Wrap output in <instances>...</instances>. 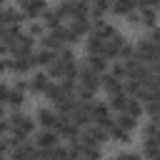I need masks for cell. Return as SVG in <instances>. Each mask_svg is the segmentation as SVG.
Here are the masks:
<instances>
[{
  "label": "cell",
  "instance_id": "obj_13",
  "mask_svg": "<svg viewBox=\"0 0 160 160\" xmlns=\"http://www.w3.org/2000/svg\"><path fill=\"white\" fill-rule=\"evenodd\" d=\"M32 60H35V68L40 65V68H50L55 60H58V55L52 52V50H35V55H32Z\"/></svg>",
  "mask_w": 160,
  "mask_h": 160
},
{
  "label": "cell",
  "instance_id": "obj_33",
  "mask_svg": "<svg viewBox=\"0 0 160 160\" xmlns=\"http://www.w3.org/2000/svg\"><path fill=\"white\" fill-rule=\"evenodd\" d=\"M160 138V128L155 125V122H150L148 128H145V140H158Z\"/></svg>",
  "mask_w": 160,
  "mask_h": 160
},
{
  "label": "cell",
  "instance_id": "obj_10",
  "mask_svg": "<svg viewBox=\"0 0 160 160\" xmlns=\"http://www.w3.org/2000/svg\"><path fill=\"white\" fill-rule=\"evenodd\" d=\"M125 42H128V40H125L122 35H115L112 40H108V42H105V52H102V55H105L108 60L120 58V50H122V45H125Z\"/></svg>",
  "mask_w": 160,
  "mask_h": 160
},
{
  "label": "cell",
  "instance_id": "obj_16",
  "mask_svg": "<svg viewBox=\"0 0 160 160\" xmlns=\"http://www.w3.org/2000/svg\"><path fill=\"white\" fill-rule=\"evenodd\" d=\"M110 10H112L115 15H132V12L138 10V5H135V2H130V0H118V2H112V5H110Z\"/></svg>",
  "mask_w": 160,
  "mask_h": 160
},
{
  "label": "cell",
  "instance_id": "obj_14",
  "mask_svg": "<svg viewBox=\"0 0 160 160\" xmlns=\"http://www.w3.org/2000/svg\"><path fill=\"white\" fill-rule=\"evenodd\" d=\"M88 68L92 72H98V75H105V70L110 68V62H108L105 55H88Z\"/></svg>",
  "mask_w": 160,
  "mask_h": 160
},
{
  "label": "cell",
  "instance_id": "obj_18",
  "mask_svg": "<svg viewBox=\"0 0 160 160\" xmlns=\"http://www.w3.org/2000/svg\"><path fill=\"white\" fill-rule=\"evenodd\" d=\"M82 135H85V138H90V140H92V142H95L98 148H100V145H102V142L108 140V130H102V128H98V125L88 128V130H85Z\"/></svg>",
  "mask_w": 160,
  "mask_h": 160
},
{
  "label": "cell",
  "instance_id": "obj_30",
  "mask_svg": "<svg viewBox=\"0 0 160 160\" xmlns=\"http://www.w3.org/2000/svg\"><path fill=\"white\" fill-rule=\"evenodd\" d=\"M145 90H148L150 95L160 92V75H150V78L145 80Z\"/></svg>",
  "mask_w": 160,
  "mask_h": 160
},
{
  "label": "cell",
  "instance_id": "obj_32",
  "mask_svg": "<svg viewBox=\"0 0 160 160\" xmlns=\"http://www.w3.org/2000/svg\"><path fill=\"white\" fill-rule=\"evenodd\" d=\"M145 155H148V160L155 158V155H160V145H158V140H145Z\"/></svg>",
  "mask_w": 160,
  "mask_h": 160
},
{
  "label": "cell",
  "instance_id": "obj_12",
  "mask_svg": "<svg viewBox=\"0 0 160 160\" xmlns=\"http://www.w3.org/2000/svg\"><path fill=\"white\" fill-rule=\"evenodd\" d=\"M50 85H52V80L48 78V72H35L30 80V90H35V92H48Z\"/></svg>",
  "mask_w": 160,
  "mask_h": 160
},
{
  "label": "cell",
  "instance_id": "obj_31",
  "mask_svg": "<svg viewBox=\"0 0 160 160\" xmlns=\"http://www.w3.org/2000/svg\"><path fill=\"white\" fill-rule=\"evenodd\" d=\"M108 135H110L112 140H120V142H128V140H130V132H128V130H122V128H118V125H115Z\"/></svg>",
  "mask_w": 160,
  "mask_h": 160
},
{
  "label": "cell",
  "instance_id": "obj_8",
  "mask_svg": "<svg viewBox=\"0 0 160 160\" xmlns=\"http://www.w3.org/2000/svg\"><path fill=\"white\" fill-rule=\"evenodd\" d=\"M35 152H38V145H32V142L28 140V142L15 145L10 155H12V160H32V158H35Z\"/></svg>",
  "mask_w": 160,
  "mask_h": 160
},
{
  "label": "cell",
  "instance_id": "obj_4",
  "mask_svg": "<svg viewBox=\"0 0 160 160\" xmlns=\"http://www.w3.org/2000/svg\"><path fill=\"white\" fill-rule=\"evenodd\" d=\"M80 88H82V90H90V92H95L98 88H102V75L92 72L88 65H85V68H80Z\"/></svg>",
  "mask_w": 160,
  "mask_h": 160
},
{
  "label": "cell",
  "instance_id": "obj_7",
  "mask_svg": "<svg viewBox=\"0 0 160 160\" xmlns=\"http://www.w3.org/2000/svg\"><path fill=\"white\" fill-rule=\"evenodd\" d=\"M38 120H40L42 130H55L58 122H60V115H58L55 110H50V108H40V110H38Z\"/></svg>",
  "mask_w": 160,
  "mask_h": 160
},
{
  "label": "cell",
  "instance_id": "obj_34",
  "mask_svg": "<svg viewBox=\"0 0 160 160\" xmlns=\"http://www.w3.org/2000/svg\"><path fill=\"white\" fill-rule=\"evenodd\" d=\"M145 110H148V112L155 118V115H160V102H155V100H148V102H145Z\"/></svg>",
  "mask_w": 160,
  "mask_h": 160
},
{
  "label": "cell",
  "instance_id": "obj_41",
  "mask_svg": "<svg viewBox=\"0 0 160 160\" xmlns=\"http://www.w3.org/2000/svg\"><path fill=\"white\" fill-rule=\"evenodd\" d=\"M5 52H10V50H8V45H5V42H2V40H0V58H2V55H5Z\"/></svg>",
  "mask_w": 160,
  "mask_h": 160
},
{
  "label": "cell",
  "instance_id": "obj_27",
  "mask_svg": "<svg viewBox=\"0 0 160 160\" xmlns=\"http://www.w3.org/2000/svg\"><path fill=\"white\" fill-rule=\"evenodd\" d=\"M115 125H118V128H122V130H128V132H130V130H132V128H135V120H132V118H130V115H125V112H120V115H118V118H115Z\"/></svg>",
  "mask_w": 160,
  "mask_h": 160
},
{
  "label": "cell",
  "instance_id": "obj_25",
  "mask_svg": "<svg viewBox=\"0 0 160 160\" xmlns=\"http://www.w3.org/2000/svg\"><path fill=\"white\" fill-rule=\"evenodd\" d=\"M22 100H25V92H20V90H15V88H12V90H10V98H8V105L12 108V112L22 105Z\"/></svg>",
  "mask_w": 160,
  "mask_h": 160
},
{
  "label": "cell",
  "instance_id": "obj_39",
  "mask_svg": "<svg viewBox=\"0 0 160 160\" xmlns=\"http://www.w3.org/2000/svg\"><path fill=\"white\" fill-rule=\"evenodd\" d=\"M112 160H140V158L132 155V152H125V155H118V158H112Z\"/></svg>",
  "mask_w": 160,
  "mask_h": 160
},
{
  "label": "cell",
  "instance_id": "obj_40",
  "mask_svg": "<svg viewBox=\"0 0 160 160\" xmlns=\"http://www.w3.org/2000/svg\"><path fill=\"white\" fill-rule=\"evenodd\" d=\"M150 72H152V75H160V58H158V60L150 65Z\"/></svg>",
  "mask_w": 160,
  "mask_h": 160
},
{
  "label": "cell",
  "instance_id": "obj_11",
  "mask_svg": "<svg viewBox=\"0 0 160 160\" xmlns=\"http://www.w3.org/2000/svg\"><path fill=\"white\" fill-rule=\"evenodd\" d=\"M70 32L75 35V38H80V35H88L90 30H92V20L90 18H75V20H70Z\"/></svg>",
  "mask_w": 160,
  "mask_h": 160
},
{
  "label": "cell",
  "instance_id": "obj_9",
  "mask_svg": "<svg viewBox=\"0 0 160 160\" xmlns=\"http://www.w3.org/2000/svg\"><path fill=\"white\" fill-rule=\"evenodd\" d=\"M18 8H20V12H22V15H28V18H38L40 12H45V10H48L42 0H22Z\"/></svg>",
  "mask_w": 160,
  "mask_h": 160
},
{
  "label": "cell",
  "instance_id": "obj_1",
  "mask_svg": "<svg viewBox=\"0 0 160 160\" xmlns=\"http://www.w3.org/2000/svg\"><path fill=\"white\" fill-rule=\"evenodd\" d=\"M8 122H10V138H12L15 142H28L30 132L35 130V122H32V120H30L28 115H22L20 110L10 112Z\"/></svg>",
  "mask_w": 160,
  "mask_h": 160
},
{
  "label": "cell",
  "instance_id": "obj_45",
  "mask_svg": "<svg viewBox=\"0 0 160 160\" xmlns=\"http://www.w3.org/2000/svg\"><path fill=\"white\" fill-rule=\"evenodd\" d=\"M68 160H80V158H75V155H68Z\"/></svg>",
  "mask_w": 160,
  "mask_h": 160
},
{
  "label": "cell",
  "instance_id": "obj_43",
  "mask_svg": "<svg viewBox=\"0 0 160 160\" xmlns=\"http://www.w3.org/2000/svg\"><path fill=\"white\" fill-rule=\"evenodd\" d=\"M0 120H5V105H0Z\"/></svg>",
  "mask_w": 160,
  "mask_h": 160
},
{
  "label": "cell",
  "instance_id": "obj_26",
  "mask_svg": "<svg viewBox=\"0 0 160 160\" xmlns=\"http://www.w3.org/2000/svg\"><path fill=\"white\" fill-rule=\"evenodd\" d=\"M110 75H112L115 80H128V72H125V65H122L120 60H115V62L110 65Z\"/></svg>",
  "mask_w": 160,
  "mask_h": 160
},
{
  "label": "cell",
  "instance_id": "obj_15",
  "mask_svg": "<svg viewBox=\"0 0 160 160\" xmlns=\"http://www.w3.org/2000/svg\"><path fill=\"white\" fill-rule=\"evenodd\" d=\"M102 90H105L110 98H112V95H118V92H125V90H122V80H115L110 72H105V75H102Z\"/></svg>",
  "mask_w": 160,
  "mask_h": 160
},
{
  "label": "cell",
  "instance_id": "obj_35",
  "mask_svg": "<svg viewBox=\"0 0 160 160\" xmlns=\"http://www.w3.org/2000/svg\"><path fill=\"white\" fill-rule=\"evenodd\" d=\"M28 35H30V38H38V35H42V25H40V22H30V30H28Z\"/></svg>",
  "mask_w": 160,
  "mask_h": 160
},
{
  "label": "cell",
  "instance_id": "obj_22",
  "mask_svg": "<svg viewBox=\"0 0 160 160\" xmlns=\"http://www.w3.org/2000/svg\"><path fill=\"white\" fill-rule=\"evenodd\" d=\"M55 55H58V60L62 62V68H70V65H75V52H72L68 45H62V48H60Z\"/></svg>",
  "mask_w": 160,
  "mask_h": 160
},
{
  "label": "cell",
  "instance_id": "obj_29",
  "mask_svg": "<svg viewBox=\"0 0 160 160\" xmlns=\"http://www.w3.org/2000/svg\"><path fill=\"white\" fill-rule=\"evenodd\" d=\"M62 75H65V68H62V62H60V60H55V62L48 68V78H50V80H55V78H60V80H62Z\"/></svg>",
  "mask_w": 160,
  "mask_h": 160
},
{
  "label": "cell",
  "instance_id": "obj_48",
  "mask_svg": "<svg viewBox=\"0 0 160 160\" xmlns=\"http://www.w3.org/2000/svg\"><path fill=\"white\" fill-rule=\"evenodd\" d=\"M0 160H5V158H2V155H0Z\"/></svg>",
  "mask_w": 160,
  "mask_h": 160
},
{
  "label": "cell",
  "instance_id": "obj_24",
  "mask_svg": "<svg viewBox=\"0 0 160 160\" xmlns=\"http://www.w3.org/2000/svg\"><path fill=\"white\" fill-rule=\"evenodd\" d=\"M142 112H145V105H142L140 100H130V102H128V110H125V115H130V118L135 120V118H140Z\"/></svg>",
  "mask_w": 160,
  "mask_h": 160
},
{
  "label": "cell",
  "instance_id": "obj_46",
  "mask_svg": "<svg viewBox=\"0 0 160 160\" xmlns=\"http://www.w3.org/2000/svg\"><path fill=\"white\" fill-rule=\"evenodd\" d=\"M150 160H160V155H155V158H150Z\"/></svg>",
  "mask_w": 160,
  "mask_h": 160
},
{
  "label": "cell",
  "instance_id": "obj_17",
  "mask_svg": "<svg viewBox=\"0 0 160 160\" xmlns=\"http://www.w3.org/2000/svg\"><path fill=\"white\" fill-rule=\"evenodd\" d=\"M88 52H90V55H102V52H105V40H102L100 35L90 32V38H88Z\"/></svg>",
  "mask_w": 160,
  "mask_h": 160
},
{
  "label": "cell",
  "instance_id": "obj_38",
  "mask_svg": "<svg viewBox=\"0 0 160 160\" xmlns=\"http://www.w3.org/2000/svg\"><path fill=\"white\" fill-rule=\"evenodd\" d=\"M8 132H10V122L8 120H0V138H5Z\"/></svg>",
  "mask_w": 160,
  "mask_h": 160
},
{
  "label": "cell",
  "instance_id": "obj_2",
  "mask_svg": "<svg viewBox=\"0 0 160 160\" xmlns=\"http://www.w3.org/2000/svg\"><path fill=\"white\" fill-rule=\"evenodd\" d=\"M12 58H32L35 55V38H30L28 32H22L12 45H10Z\"/></svg>",
  "mask_w": 160,
  "mask_h": 160
},
{
  "label": "cell",
  "instance_id": "obj_23",
  "mask_svg": "<svg viewBox=\"0 0 160 160\" xmlns=\"http://www.w3.org/2000/svg\"><path fill=\"white\" fill-rule=\"evenodd\" d=\"M110 10V5L105 2V0H98V2H92L90 5V18L92 20H102V15Z\"/></svg>",
  "mask_w": 160,
  "mask_h": 160
},
{
  "label": "cell",
  "instance_id": "obj_28",
  "mask_svg": "<svg viewBox=\"0 0 160 160\" xmlns=\"http://www.w3.org/2000/svg\"><path fill=\"white\" fill-rule=\"evenodd\" d=\"M55 12H58V18L60 20H65V18H70L72 20V2H60L58 8H52Z\"/></svg>",
  "mask_w": 160,
  "mask_h": 160
},
{
  "label": "cell",
  "instance_id": "obj_5",
  "mask_svg": "<svg viewBox=\"0 0 160 160\" xmlns=\"http://www.w3.org/2000/svg\"><path fill=\"white\" fill-rule=\"evenodd\" d=\"M55 132H58L60 138H65L68 142H70V140H75V138H80V128H78L70 118H62V115H60V122H58Z\"/></svg>",
  "mask_w": 160,
  "mask_h": 160
},
{
  "label": "cell",
  "instance_id": "obj_3",
  "mask_svg": "<svg viewBox=\"0 0 160 160\" xmlns=\"http://www.w3.org/2000/svg\"><path fill=\"white\" fill-rule=\"evenodd\" d=\"M90 120H95V125L102 128V130H108V132L115 128V118H110V105H108V102L92 105V118H90Z\"/></svg>",
  "mask_w": 160,
  "mask_h": 160
},
{
  "label": "cell",
  "instance_id": "obj_37",
  "mask_svg": "<svg viewBox=\"0 0 160 160\" xmlns=\"http://www.w3.org/2000/svg\"><path fill=\"white\" fill-rule=\"evenodd\" d=\"M148 40H150L152 45H160V28H158V25L150 30V38H148Z\"/></svg>",
  "mask_w": 160,
  "mask_h": 160
},
{
  "label": "cell",
  "instance_id": "obj_19",
  "mask_svg": "<svg viewBox=\"0 0 160 160\" xmlns=\"http://www.w3.org/2000/svg\"><path fill=\"white\" fill-rule=\"evenodd\" d=\"M45 95H48V98L52 100V105H58V102H62V100H70V98H72L70 92H65V90H62L60 85H55V82L50 85V90H48Z\"/></svg>",
  "mask_w": 160,
  "mask_h": 160
},
{
  "label": "cell",
  "instance_id": "obj_36",
  "mask_svg": "<svg viewBox=\"0 0 160 160\" xmlns=\"http://www.w3.org/2000/svg\"><path fill=\"white\" fill-rule=\"evenodd\" d=\"M10 90H12V88H8V85H0V105H8V98H10Z\"/></svg>",
  "mask_w": 160,
  "mask_h": 160
},
{
  "label": "cell",
  "instance_id": "obj_44",
  "mask_svg": "<svg viewBox=\"0 0 160 160\" xmlns=\"http://www.w3.org/2000/svg\"><path fill=\"white\" fill-rule=\"evenodd\" d=\"M152 122H155V125L160 128V115H155V118H152Z\"/></svg>",
  "mask_w": 160,
  "mask_h": 160
},
{
  "label": "cell",
  "instance_id": "obj_20",
  "mask_svg": "<svg viewBox=\"0 0 160 160\" xmlns=\"http://www.w3.org/2000/svg\"><path fill=\"white\" fill-rule=\"evenodd\" d=\"M128 102H130V98H128L125 92H118V95H112V98H110V102H108V105H110V110H118V115H120V112H125V110H128Z\"/></svg>",
  "mask_w": 160,
  "mask_h": 160
},
{
  "label": "cell",
  "instance_id": "obj_42",
  "mask_svg": "<svg viewBox=\"0 0 160 160\" xmlns=\"http://www.w3.org/2000/svg\"><path fill=\"white\" fill-rule=\"evenodd\" d=\"M5 70H8V68H5V60H2V58H0V75H2V72H5Z\"/></svg>",
  "mask_w": 160,
  "mask_h": 160
},
{
  "label": "cell",
  "instance_id": "obj_21",
  "mask_svg": "<svg viewBox=\"0 0 160 160\" xmlns=\"http://www.w3.org/2000/svg\"><path fill=\"white\" fill-rule=\"evenodd\" d=\"M42 22H45V25L50 28V32H52V30H60V28H62V20L58 18V12H55V10H45V12H42Z\"/></svg>",
  "mask_w": 160,
  "mask_h": 160
},
{
  "label": "cell",
  "instance_id": "obj_47",
  "mask_svg": "<svg viewBox=\"0 0 160 160\" xmlns=\"http://www.w3.org/2000/svg\"><path fill=\"white\" fill-rule=\"evenodd\" d=\"M158 15H160V2H158Z\"/></svg>",
  "mask_w": 160,
  "mask_h": 160
},
{
  "label": "cell",
  "instance_id": "obj_6",
  "mask_svg": "<svg viewBox=\"0 0 160 160\" xmlns=\"http://www.w3.org/2000/svg\"><path fill=\"white\" fill-rule=\"evenodd\" d=\"M58 140H60V135H58L55 130H40V132L35 135V145H38L40 150H52V148H58Z\"/></svg>",
  "mask_w": 160,
  "mask_h": 160
}]
</instances>
